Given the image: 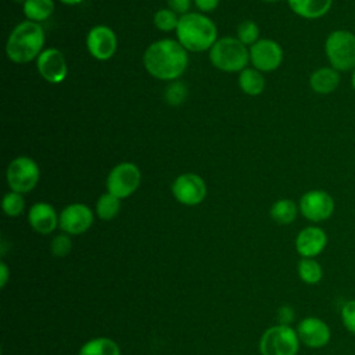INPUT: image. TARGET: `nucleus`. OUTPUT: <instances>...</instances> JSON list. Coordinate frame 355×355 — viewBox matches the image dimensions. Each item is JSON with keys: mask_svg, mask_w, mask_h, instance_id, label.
Masks as SVG:
<instances>
[{"mask_svg": "<svg viewBox=\"0 0 355 355\" xmlns=\"http://www.w3.org/2000/svg\"><path fill=\"white\" fill-rule=\"evenodd\" d=\"M147 72L161 80L179 78L189 62L187 50L173 39H162L151 43L143 57Z\"/></svg>", "mask_w": 355, "mask_h": 355, "instance_id": "obj_1", "label": "nucleus"}, {"mask_svg": "<svg viewBox=\"0 0 355 355\" xmlns=\"http://www.w3.org/2000/svg\"><path fill=\"white\" fill-rule=\"evenodd\" d=\"M44 46V31L33 21L19 22L10 33L6 43V54L15 64L31 62L39 57Z\"/></svg>", "mask_w": 355, "mask_h": 355, "instance_id": "obj_2", "label": "nucleus"}, {"mask_svg": "<svg viewBox=\"0 0 355 355\" xmlns=\"http://www.w3.org/2000/svg\"><path fill=\"white\" fill-rule=\"evenodd\" d=\"M176 36L186 50L197 53L215 44L218 31L211 18L198 12H187L179 18Z\"/></svg>", "mask_w": 355, "mask_h": 355, "instance_id": "obj_3", "label": "nucleus"}, {"mask_svg": "<svg viewBox=\"0 0 355 355\" xmlns=\"http://www.w3.org/2000/svg\"><path fill=\"white\" fill-rule=\"evenodd\" d=\"M324 53L330 67L338 72L355 69V33L348 29L331 31L324 40Z\"/></svg>", "mask_w": 355, "mask_h": 355, "instance_id": "obj_4", "label": "nucleus"}, {"mask_svg": "<svg viewBox=\"0 0 355 355\" xmlns=\"http://www.w3.org/2000/svg\"><path fill=\"white\" fill-rule=\"evenodd\" d=\"M209 60L225 72H241L250 61V50L239 39L226 36L216 40L211 47Z\"/></svg>", "mask_w": 355, "mask_h": 355, "instance_id": "obj_5", "label": "nucleus"}, {"mask_svg": "<svg viewBox=\"0 0 355 355\" xmlns=\"http://www.w3.org/2000/svg\"><path fill=\"white\" fill-rule=\"evenodd\" d=\"M300 343L297 330L280 323L263 331L259 340V352L261 355H297Z\"/></svg>", "mask_w": 355, "mask_h": 355, "instance_id": "obj_6", "label": "nucleus"}, {"mask_svg": "<svg viewBox=\"0 0 355 355\" xmlns=\"http://www.w3.org/2000/svg\"><path fill=\"white\" fill-rule=\"evenodd\" d=\"M6 176L11 191L29 193L39 182V166L29 157H17L10 162Z\"/></svg>", "mask_w": 355, "mask_h": 355, "instance_id": "obj_7", "label": "nucleus"}, {"mask_svg": "<svg viewBox=\"0 0 355 355\" xmlns=\"http://www.w3.org/2000/svg\"><path fill=\"white\" fill-rule=\"evenodd\" d=\"M140 179V171L135 164L121 162L107 176V191L118 198H126L136 191Z\"/></svg>", "mask_w": 355, "mask_h": 355, "instance_id": "obj_8", "label": "nucleus"}, {"mask_svg": "<svg viewBox=\"0 0 355 355\" xmlns=\"http://www.w3.org/2000/svg\"><path fill=\"white\" fill-rule=\"evenodd\" d=\"M334 207L333 197L320 189L304 193L298 204L301 215L311 222H323L329 219L334 212Z\"/></svg>", "mask_w": 355, "mask_h": 355, "instance_id": "obj_9", "label": "nucleus"}, {"mask_svg": "<svg viewBox=\"0 0 355 355\" xmlns=\"http://www.w3.org/2000/svg\"><path fill=\"white\" fill-rule=\"evenodd\" d=\"M250 61L258 71H275L283 61L282 46L272 39H259L250 49Z\"/></svg>", "mask_w": 355, "mask_h": 355, "instance_id": "obj_10", "label": "nucleus"}, {"mask_svg": "<svg viewBox=\"0 0 355 355\" xmlns=\"http://www.w3.org/2000/svg\"><path fill=\"white\" fill-rule=\"evenodd\" d=\"M173 197L183 205H197L207 196V186L202 178L196 173H183L172 183Z\"/></svg>", "mask_w": 355, "mask_h": 355, "instance_id": "obj_11", "label": "nucleus"}, {"mask_svg": "<svg viewBox=\"0 0 355 355\" xmlns=\"http://www.w3.org/2000/svg\"><path fill=\"white\" fill-rule=\"evenodd\" d=\"M92 209L80 202L65 207L58 218V226L67 234H82L92 226Z\"/></svg>", "mask_w": 355, "mask_h": 355, "instance_id": "obj_12", "label": "nucleus"}, {"mask_svg": "<svg viewBox=\"0 0 355 355\" xmlns=\"http://www.w3.org/2000/svg\"><path fill=\"white\" fill-rule=\"evenodd\" d=\"M116 36L114 31L105 25H97L92 28L86 37V46L89 53L100 60H110L116 51Z\"/></svg>", "mask_w": 355, "mask_h": 355, "instance_id": "obj_13", "label": "nucleus"}, {"mask_svg": "<svg viewBox=\"0 0 355 355\" xmlns=\"http://www.w3.org/2000/svg\"><path fill=\"white\" fill-rule=\"evenodd\" d=\"M295 330L300 341L309 348H323L329 344L331 337L327 323L315 316L304 318L297 324Z\"/></svg>", "mask_w": 355, "mask_h": 355, "instance_id": "obj_14", "label": "nucleus"}, {"mask_svg": "<svg viewBox=\"0 0 355 355\" xmlns=\"http://www.w3.org/2000/svg\"><path fill=\"white\" fill-rule=\"evenodd\" d=\"M37 71L40 76L50 83H60L68 73L64 54L57 49H46L37 57Z\"/></svg>", "mask_w": 355, "mask_h": 355, "instance_id": "obj_15", "label": "nucleus"}, {"mask_svg": "<svg viewBox=\"0 0 355 355\" xmlns=\"http://www.w3.org/2000/svg\"><path fill=\"white\" fill-rule=\"evenodd\" d=\"M295 250L301 258H315L327 245V234L322 227L306 226L295 237Z\"/></svg>", "mask_w": 355, "mask_h": 355, "instance_id": "obj_16", "label": "nucleus"}, {"mask_svg": "<svg viewBox=\"0 0 355 355\" xmlns=\"http://www.w3.org/2000/svg\"><path fill=\"white\" fill-rule=\"evenodd\" d=\"M58 218L55 209L47 202H36L31 207L28 214L29 225L40 234H49L58 226Z\"/></svg>", "mask_w": 355, "mask_h": 355, "instance_id": "obj_17", "label": "nucleus"}, {"mask_svg": "<svg viewBox=\"0 0 355 355\" xmlns=\"http://www.w3.org/2000/svg\"><path fill=\"white\" fill-rule=\"evenodd\" d=\"M341 76L333 67H320L309 76V86L318 94H330L340 85Z\"/></svg>", "mask_w": 355, "mask_h": 355, "instance_id": "obj_18", "label": "nucleus"}, {"mask_svg": "<svg viewBox=\"0 0 355 355\" xmlns=\"http://www.w3.org/2000/svg\"><path fill=\"white\" fill-rule=\"evenodd\" d=\"M291 11L305 19H318L324 17L333 4V0H287Z\"/></svg>", "mask_w": 355, "mask_h": 355, "instance_id": "obj_19", "label": "nucleus"}, {"mask_svg": "<svg viewBox=\"0 0 355 355\" xmlns=\"http://www.w3.org/2000/svg\"><path fill=\"white\" fill-rule=\"evenodd\" d=\"M79 355H121V349L114 340L96 337L80 347Z\"/></svg>", "mask_w": 355, "mask_h": 355, "instance_id": "obj_20", "label": "nucleus"}, {"mask_svg": "<svg viewBox=\"0 0 355 355\" xmlns=\"http://www.w3.org/2000/svg\"><path fill=\"white\" fill-rule=\"evenodd\" d=\"M239 86L245 94L258 96L265 89V78L258 69L245 68L239 75Z\"/></svg>", "mask_w": 355, "mask_h": 355, "instance_id": "obj_21", "label": "nucleus"}, {"mask_svg": "<svg viewBox=\"0 0 355 355\" xmlns=\"http://www.w3.org/2000/svg\"><path fill=\"white\" fill-rule=\"evenodd\" d=\"M298 205L288 198H282L273 202L270 208V218L279 225H290L298 215Z\"/></svg>", "mask_w": 355, "mask_h": 355, "instance_id": "obj_22", "label": "nucleus"}, {"mask_svg": "<svg viewBox=\"0 0 355 355\" xmlns=\"http://www.w3.org/2000/svg\"><path fill=\"white\" fill-rule=\"evenodd\" d=\"M54 12L53 0H26L24 3V14L29 21L40 22Z\"/></svg>", "mask_w": 355, "mask_h": 355, "instance_id": "obj_23", "label": "nucleus"}, {"mask_svg": "<svg viewBox=\"0 0 355 355\" xmlns=\"http://www.w3.org/2000/svg\"><path fill=\"white\" fill-rule=\"evenodd\" d=\"M297 270L300 279L306 284H316L323 277L322 266L315 258H301Z\"/></svg>", "mask_w": 355, "mask_h": 355, "instance_id": "obj_24", "label": "nucleus"}, {"mask_svg": "<svg viewBox=\"0 0 355 355\" xmlns=\"http://www.w3.org/2000/svg\"><path fill=\"white\" fill-rule=\"evenodd\" d=\"M121 209V198L115 197L111 193H105L100 196V198L96 202V212L100 219L103 220H111L114 219Z\"/></svg>", "mask_w": 355, "mask_h": 355, "instance_id": "obj_25", "label": "nucleus"}, {"mask_svg": "<svg viewBox=\"0 0 355 355\" xmlns=\"http://www.w3.org/2000/svg\"><path fill=\"white\" fill-rule=\"evenodd\" d=\"M24 207H25V200L21 193L10 191L3 197L1 208H3L4 214L11 218L18 216L24 211Z\"/></svg>", "mask_w": 355, "mask_h": 355, "instance_id": "obj_26", "label": "nucleus"}, {"mask_svg": "<svg viewBox=\"0 0 355 355\" xmlns=\"http://www.w3.org/2000/svg\"><path fill=\"white\" fill-rule=\"evenodd\" d=\"M178 22H179L178 14L172 10H168V8H162V10L157 11L155 15H154L155 26L159 31H164V32H169L172 29H176Z\"/></svg>", "mask_w": 355, "mask_h": 355, "instance_id": "obj_27", "label": "nucleus"}, {"mask_svg": "<svg viewBox=\"0 0 355 355\" xmlns=\"http://www.w3.org/2000/svg\"><path fill=\"white\" fill-rule=\"evenodd\" d=\"M259 36V29L258 25L254 21H243L239 26H237V39L243 43V44H254Z\"/></svg>", "mask_w": 355, "mask_h": 355, "instance_id": "obj_28", "label": "nucleus"}, {"mask_svg": "<svg viewBox=\"0 0 355 355\" xmlns=\"http://www.w3.org/2000/svg\"><path fill=\"white\" fill-rule=\"evenodd\" d=\"M71 248H72V243H71V239H69V236L67 233L57 234L51 240V244H50L51 254L54 257H58V258L67 257L71 252Z\"/></svg>", "mask_w": 355, "mask_h": 355, "instance_id": "obj_29", "label": "nucleus"}, {"mask_svg": "<svg viewBox=\"0 0 355 355\" xmlns=\"http://www.w3.org/2000/svg\"><path fill=\"white\" fill-rule=\"evenodd\" d=\"M186 98V86L182 82L171 83L165 90V100L171 105H179Z\"/></svg>", "mask_w": 355, "mask_h": 355, "instance_id": "obj_30", "label": "nucleus"}, {"mask_svg": "<svg viewBox=\"0 0 355 355\" xmlns=\"http://www.w3.org/2000/svg\"><path fill=\"white\" fill-rule=\"evenodd\" d=\"M341 320L344 327L355 336V300H349L347 302H344V305L341 306Z\"/></svg>", "mask_w": 355, "mask_h": 355, "instance_id": "obj_31", "label": "nucleus"}, {"mask_svg": "<svg viewBox=\"0 0 355 355\" xmlns=\"http://www.w3.org/2000/svg\"><path fill=\"white\" fill-rule=\"evenodd\" d=\"M168 4L172 11L176 14H187L190 8V0H168Z\"/></svg>", "mask_w": 355, "mask_h": 355, "instance_id": "obj_32", "label": "nucleus"}, {"mask_svg": "<svg viewBox=\"0 0 355 355\" xmlns=\"http://www.w3.org/2000/svg\"><path fill=\"white\" fill-rule=\"evenodd\" d=\"M194 4L200 11L208 12V11H214L218 7L219 0H194Z\"/></svg>", "mask_w": 355, "mask_h": 355, "instance_id": "obj_33", "label": "nucleus"}, {"mask_svg": "<svg viewBox=\"0 0 355 355\" xmlns=\"http://www.w3.org/2000/svg\"><path fill=\"white\" fill-rule=\"evenodd\" d=\"M294 318V312L290 306H282L279 311V319L282 324H288Z\"/></svg>", "mask_w": 355, "mask_h": 355, "instance_id": "obj_34", "label": "nucleus"}, {"mask_svg": "<svg viewBox=\"0 0 355 355\" xmlns=\"http://www.w3.org/2000/svg\"><path fill=\"white\" fill-rule=\"evenodd\" d=\"M8 277H10V269L7 266L6 262H0V286L1 287H6L7 282H8Z\"/></svg>", "mask_w": 355, "mask_h": 355, "instance_id": "obj_35", "label": "nucleus"}, {"mask_svg": "<svg viewBox=\"0 0 355 355\" xmlns=\"http://www.w3.org/2000/svg\"><path fill=\"white\" fill-rule=\"evenodd\" d=\"M61 3H64V4H68V6H75V4H79V3H82L83 0H60Z\"/></svg>", "mask_w": 355, "mask_h": 355, "instance_id": "obj_36", "label": "nucleus"}, {"mask_svg": "<svg viewBox=\"0 0 355 355\" xmlns=\"http://www.w3.org/2000/svg\"><path fill=\"white\" fill-rule=\"evenodd\" d=\"M351 86L355 90V69L351 71Z\"/></svg>", "mask_w": 355, "mask_h": 355, "instance_id": "obj_37", "label": "nucleus"}, {"mask_svg": "<svg viewBox=\"0 0 355 355\" xmlns=\"http://www.w3.org/2000/svg\"><path fill=\"white\" fill-rule=\"evenodd\" d=\"M12 1H15V3H25L26 0H12Z\"/></svg>", "mask_w": 355, "mask_h": 355, "instance_id": "obj_38", "label": "nucleus"}, {"mask_svg": "<svg viewBox=\"0 0 355 355\" xmlns=\"http://www.w3.org/2000/svg\"><path fill=\"white\" fill-rule=\"evenodd\" d=\"M263 1H269V3H273V1H280V0H263Z\"/></svg>", "mask_w": 355, "mask_h": 355, "instance_id": "obj_39", "label": "nucleus"}]
</instances>
